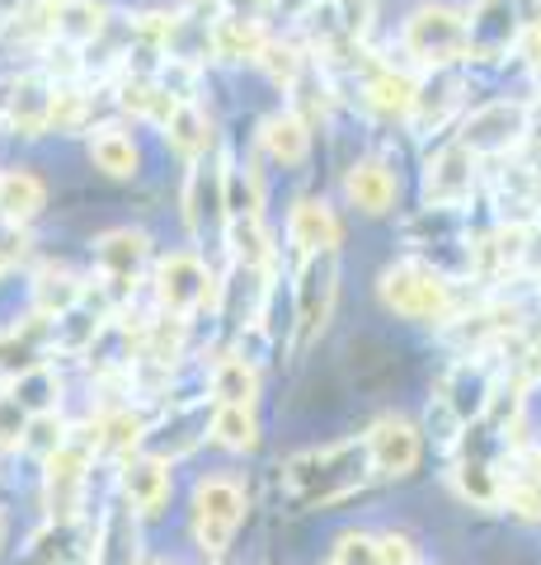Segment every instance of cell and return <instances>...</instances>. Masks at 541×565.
<instances>
[{
  "instance_id": "obj_12",
  "label": "cell",
  "mask_w": 541,
  "mask_h": 565,
  "mask_svg": "<svg viewBox=\"0 0 541 565\" xmlns=\"http://www.w3.org/2000/svg\"><path fill=\"white\" fill-rule=\"evenodd\" d=\"M476 174H480L476 151L462 147V141H452V147H443L424 170V199L433 207H462L470 199V189H476Z\"/></svg>"
},
{
  "instance_id": "obj_6",
  "label": "cell",
  "mask_w": 541,
  "mask_h": 565,
  "mask_svg": "<svg viewBox=\"0 0 541 565\" xmlns=\"http://www.w3.org/2000/svg\"><path fill=\"white\" fill-rule=\"evenodd\" d=\"M532 137V109L518 99H490L480 109H470L462 122V147H470L476 156H504L522 147Z\"/></svg>"
},
{
  "instance_id": "obj_16",
  "label": "cell",
  "mask_w": 541,
  "mask_h": 565,
  "mask_svg": "<svg viewBox=\"0 0 541 565\" xmlns=\"http://www.w3.org/2000/svg\"><path fill=\"white\" fill-rule=\"evenodd\" d=\"M147 255H151L147 236L142 232H128V226H123V232H104L95 241V269L104 274V282H113L118 292L132 288V278L142 274Z\"/></svg>"
},
{
  "instance_id": "obj_30",
  "label": "cell",
  "mask_w": 541,
  "mask_h": 565,
  "mask_svg": "<svg viewBox=\"0 0 541 565\" xmlns=\"http://www.w3.org/2000/svg\"><path fill=\"white\" fill-rule=\"evenodd\" d=\"M213 438L231 452H255L259 448V419L255 405H217L213 415Z\"/></svg>"
},
{
  "instance_id": "obj_33",
  "label": "cell",
  "mask_w": 541,
  "mask_h": 565,
  "mask_svg": "<svg viewBox=\"0 0 541 565\" xmlns=\"http://www.w3.org/2000/svg\"><path fill=\"white\" fill-rule=\"evenodd\" d=\"M142 438H147V415H137V411H113L95 424L99 452H113V457H132V448Z\"/></svg>"
},
{
  "instance_id": "obj_20",
  "label": "cell",
  "mask_w": 541,
  "mask_h": 565,
  "mask_svg": "<svg viewBox=\"0 0 541 565\" xmlns=\"http://www.w3.org/2000/svg\"><path fill=\"white\" fill-rule=\"evenodd\" d=\"M396 174L387 161H354L344 174V193L348 203H354L358 212H368V217H381L391 203H396Z\"/></svg>"
},
{
  "instance_id": "obj_36",
  "label": "cell",
  "mask_w": 541,
  "mask_h": 565,
  "mask_svg": "<svg viewBox=\"0 0 541 565\" xmlns=\"http://www.w3.org/2000/svg\"><path fill=\"white\" fill-rule=\"evenodd\" d=\"M259 66L269 71V81L292 85V81L306 71V57H302V47H296V43H273V39H269V47H264V57H259Z\"/></svg>"
},
{
  "instance_id": "obj_29",
  "label": "cell",
  "mask_w": 541,
  "mask_h": 565,
  "mask_svg": "<svg viewBox=\"0 0 541 565\" xmlns=\"http://www.w3.org/2000/svg\"><path fill=\"white\" fill-rule=\"evenodd\" d=\"M165 137H170V147L180 151V156H198L213 147V122H207V114L198 109V104H180V109L170 114L165 122Z\"/></svg>"
},
{
  "instance_id": "obj_10",
  "label": "cell",
  "mask_w": 541,
  "mask_h": 565,
  "mask_svg": "<svg viewBox=\"0 0 541 565\" xmlns=\"http://www.w3.org/2000/svg\"><path fill=\"white\" fill-rule=\"evenodd\" d=\"M95 448H99L95 434L90 438H66V444L47 457V514L57 519V523H72L76 519Z\"/></svg>"
},
{
  "instance_id": "obj_24",
  "label": "cell",
  "mask_w": 541,
  "mask_h": 565,
  "mask_svg": "<svg viewBox=\"0 0 541 565\" xmlns=\"http://www.w3.org/2000/svg\"><path fill=\"white\" fill-rule=\"evenodd\" d=\"M414 90H419V81H410L405 71L381 66V71H372V76L363 81V104H368L372 114H381V118H410Z\"/></svg>"
},
{
  "instance_id": "obj_13",
  "label": "cell",
  "mask_w": 541,
  "mask_h": 565,
  "mask_svg": "<svg viewBox=\"0 0 541 565\" xmlns=\"http://www.w3.org/2000/svg\"><path fill=\"white\" fill-rule=\"evenodd\" d=\"M462 71L457 66H433V76L419 81L414 90V104H410V128L414 132H439L447 128V118L462 109Z\"/></svg>"
},
{
  "instance_id": "obj_15",
  "label": "cell",
  "mask_w": 541,
  "mask_h": 565,
  "mask_svg": "<svg viewBox=\"0 0 541 565\" xmlns=\"http://www.w3.org/2000/svg\"><path fill=\"white\" fill-rule=\"evenodd\" d=\"M490 396H495V386H490V377H485V367H480V363H457V367H452V373L443 377L439 401H433V405H439V411H447V415L466 429L470 419L485 415Z\"/></svg>"
},
{
  "instance_id": "obj_41",
  "label": "cell",
  "mask_w": 541,
  "mask_h": 565,
  "mask_svg": "<svg viewBox=\"0 0 541 565\" xmlns=\"http://www.w3.org/2000/svg\"><path fill=\"white\" fill-rule=\"evenodd\" d=\"M29 411L10 392L0 396V444H24V429H29Z\"/></svg>"
},
{
  "instance_id": "obj_2",
  "label": "cell",
  "mask_w": 541,
  "mask_h": 565,
  "mask_svg": "<svg viewBox=\"0 0 541 565\" xmlns=\"http://www.w3.org/2000/svg\"><path fill=\"white\" fill-rule=\"evenodd\" d=\"M377 292L396 316H410V321H443L452 311V282L439 269H429L424 259L391 264V269L381 274Z\"/></svg>"
},
{
  "instance_id": "obj_32",
  "label": "cell",
  "mask_w": 541,
  "mask_h": 565,
  "mask_svg": "<svg viewBox=\"0 0 541 565\" xmlns=\"http://www.w3.org/2000/svg\"><path fill=\"white\" fill-rule=\"evenodd\" d=\"M513 326H518V307H509V302L480 307V311H470V316H462V321H457V340L470 344V349H480V344L504 340Z\"/></svg>"
},
{
  "instance_id": "obj_4",
  "label": "cell",
  "mask_w": 541,
  "mask_h": 565,
  "mask_svg": "<svg viewBox=\"0 0 541 565\" xmlns=\"http://www.w3.org/2000/svg\"><path fill=\"white\" fill-rule=\"evenodd\" d=\"M240 519H246V490L231 476H207L194 490V537L207 561H217L231 546Z\"/></svg>"
},
{
  "instance_id": "obj_1",
  "label": "cell",
  "mask_w": 541,
  "mask_h": 565,
  "mask_svg": "<svg viewBox=\"0 0 541 565\" xmlns=\"http://www.w3.org/2000/svg\"><path fill=\"white\" fill-rule=\"evenodd\" d=\"M372 481V457H368V438H344L329 448H311L296 452L283 462V494L296 509H325L354 494Z\"/></svg>"
},
{
  "instance_id": "obj_8",
  "label": "cell",
  "mask_w": 541,
  "mask_h": 565,
  "mask_svg": "<svg viewBox=\"0 0 541 565\" xmlns=\"http://www.w3.org/2000/svg\"><path fill=\"white\" fill-rule=\"evenodd\" d=\"M541 0H476V10H470V52H480V57H499V52L518 47L522 29L541 20Z\"/></svg>"
},
{
  "instance_id": "obj_39",
  "label": "cell",
  "mask_w": 541,
  "mask_h": 565,
  "mask_svg": "<svg viewBox=\"0 0 541 565\" xmlns=\"http://www.w3.org/2000/svg\"><path fill=\"white\" fill-rule=\"evenodd\" d=\"M335 565H381L377 537H368V533H339L335 537Z\"/></svg>"
},
{
  "instance_id": "obj_14",
  "label": "cell",
  "mask_w": 541,
  "mask_h": 565,
  "mask_svg": "<svg viewBox=\"0 0 541 565\" xmlns=\"http://www.w3.org/2000/svg\"><path fill=\"white\" fill-rule=\"evenodd\" d=\"M419 429L410 419H381L377 429L368 434V457H372V476L381 481H396V476H410L419 467Z\"/></svg>"
},
{
  "instance_id": "obj_34",
  "label": "cell",
  "mask_w": 541,
  "mask_h": 565,
  "mask_svg": "<svg viewBox=\"0 0 541 565\" xmlns=\"http://www.w3.org/2000/svg\"><path fill=\"white\" fill-rule=\"evenodd\" d=\"M226 241H231V255H236L240 269H264V264L273 259L269 236H264V226H259V217H231V222H226Z\"/></svg>"
},
{
  "instance_id": "obj_40",
  "label": "cell",
  "mask_w": 541,
  "mask_h": 565,
  "mask_svg": "<svg viewBox=\"0 0 541 565\" xmlns=\"http://www.w3.org/2000/svg\"><path fill=\"white\" fill-rule=\"evenodd\" d=\"M504 500H509L513 514L541 523V476H532V481H513L509 490H504Z\"/></svg>"
},
{
  "instance_id": "obj_17",
  "label": "cell",
  "mask_w": 541,
  "mask_h": 565,
  "mask_svg": "<svg viewBox=\"0 0 541 565\" xmlns=\"http://www.w3.org/2000/svg\"><path fill=\"white\" fill-rule=\"evenodd\" d=\"M231 212H226V170L217 166H194L188 174V189H184V222L188 232H207V226L226 222Z\"/></svg>"
},
{
  "instance_id": "obj_37",
  "label": "cell",
  "mask_w": 541,
  "mask_h": 565,
  "mask_svg": "<svg viewBox=\"0 0 541 565\" xmlns=\"http://www.w3.org/2000/svg\"><path fill=\"white\" fill-rule=\"evenodd\" d=\"M226 212H231V217H259V180L250 174V166H246V174L226 170Z\"/></svg>"
},
{
  "instance_id": "obj_31",
  "label": "cell",
  "mask_w": 541,
  "mask_h": 565,
  "mask_svg": "<svg viewBox=\"0 0 541 565\" xmlns=\"http://www.w3.org/2000/svg\"><path fill=\"white\" fill-rule=\"evenodd\" d=\"M104 6H95V0H62L57 6V43H95L104 33Z\"/></svg>"
},
{
  "instance_id": "obj_43",
  "label": "cell",
  "mask_w": 541,
  "mask_h": 565,
  "mask_svg": "<svg viewBox=\"0 0 541 565\" xmlns=\"http://www.w3.org/2000/svg\"><path fill=\"white\" fill-rule=\"evenodd\" d=\"M10 264H14V255L6 250V245H0V274H6V269H10Z\"/></svg>"
},
{
  "instance_id": "obj_25",
  "label": "cell",
  "mask_w": 541,
  "mask_h": 565,
  "mask_svg": "<svg viewBox=\"0 0 541 565\" xmlns=\"http://www.w3.org/2000/svg\"><path fill=\"white\" fill-rule=\"evenodd\" d=\"M47 203V189L39 174L29 170H6L0 174V217L6 222H33Z\"/></svg>"
},
{
  "instance_id": "obj_9",
  "label": "cell",
  "mask_w": 541,
  "mask_h": 565,
  "mask_svg": "<svg viewBox=\"0 0 541 565\" xmlns=\"http://www.w3.org/2000/svg\"><path fill=\"white\" fill-rule=\"evenodd\" d=\"M52 99H57V85L43 71H20L0 81V118L24 137H43L52 128Z\"/></svg>"
},
{
  "instance_id": "obj_11",
  "label": "cell",
  "mask_w": 541,
  "mask_h": 565,
  "mask_svg": "<svg viewBox=\"0 0 541 565\" xmlns=\"http://www.w3.org/2000/svg\"><path fill=\"white\" fill-rule=\"evenodd\" d=\"M155 297H161L165 311L188 316V311L213 302L217 282L198 255H170V259H161V269H155Z\"/></svg>"
},
{
  "instance_id": "obj_19",
  "label": "cell",
  "mask_w": 541,
  "mask_h": 565,
  "mask_svg": "<svg viewBox=\"0 0 541 565\" xmlns=\"http://www.w3.org/2000/svg\"><path fill=\"white\" fill-rule=\"evenodd\" d=\"M118 486H123L128 504L137 509V514H161V504L170 500L165 457H123V476H118Z\"/></svg>"
},
{
  "instance_id": "obj_28",
  "label": "cell",
  "mask_w": 541,
  "mask_h": 565,
  "mask_svg": "<svg viewBox=\"0 0 541 565\" xmlns=\"http://www.w3.org/2000/svg\"><path fill=\"white\" fill-rule=\"evenodd\" d=\"M90 161L104 170V174H113V180H128V174H137V166H142V151H137V141L128 132H118V128H99L90 137Z\"/></svg>"
},
{
  "instance_id": "obj_23",
  "label": "cell",
  "mask_w": 541,
  "mask_h": 565,
  "mask_svg": "<svg viewBox=\"0 0 541 565\" xmlns=\"http://www.w3.org/2000/svg\"><path fill=\"white\" fill-rule=\"evenodd\" d=\"M259 141H264V151L273 156L278 166H302L306 151H311V122L302 114H269L264 128H259Z\"/></svg>"
},
{
  "instance_id": "obj_5",
  "label": "cell",
  "mask_w": 541,
  "mask_h": 565,
  "mask_svg": "<svg viewBox=\"0 0 541 565\" xmlns=\"http://www.w3.org/2000/svg\"><path fill=\"white\" fill-rule=\"evenodd\" d=\"M302 20L321 57H354L372 29V0H306Z\"/></svg>"
},
{
  "instance_id": "obj_27",
  "label": "cell",
  "mask_w": 541,
  "mask_h": 565,
  "mask_svg": "<svg viewBox=\"0 0 541 565\" xmlns=\"http://www.w3.org/2000/svg\"><path fill=\"white\" fill-rule=\"evenodd\" d=\"M213 401L217 405H255L259 401V373L240 359V353H226L213 367Z\"/></svg>"
},
{
  "instance_id": "obj_7",
  "label": "cell",
  "mask_w": 541,
  "mask_h": 565,
  "mask_svg": "<svg viewBox=\"0 0 541 565\" xmlns=\"http://www.w3.org/2000/svg\"><path fill=\"white\" fill-rule=\"evenodd\" d=\"M339 297V264L329 255H306L302 274H296V344H311L329 326Z\"/></svg>"
},
{
  "instance_id": "obj_21",
  "label": "cell",
  "mask_w": 541,
  "mask_h": 565,
  "mask_svg": "<svg viewBox=\"0 0 541 565\" xmlns=\"http://www.w3.org/2000/svg\"><path fill=\"white\" fill-rule=\"evenodd\" d=\"M207 47H213L221 62H259L269 47V33L259 20H246V14H221V20L207 29Z\"/></svg>"
},
{
  "instance_id": "obj_22",
  "label": "cell",
  "mask_w": 541,
  "mask_h": 565,
  "mask_svg": "<svg viewBox=\"0 0 541 565\" xmlns=\"http://www.w3.org/2000/svg\"><path fill=\"white\" fill-rule=\"evenodd\" d=\"M288 236H292V245L302 255H329L339 245V222H335V212H329L325 203L302 199L292 207V217H288Z\"/></svg>"
},
{
  "instance_id": "obj_38",
  "label": "cell",
  "mask_w": 541,
  "mask_h": 565,
  "mask_svg": "<svg viewBox=\"0 0 541 565\" xmlns=\"http://www.w3.org/2000/svg\"><path fill=\"white\" fill-rule=\"evenodd\" d=\"M62 444H66V429H62V419L47 411V415H33V419H29V429H24V444H20V448L39 452L43 462H47V457L57 452Z\"/></svg>"
},
{
  "instance_id": "obj_3",
  "label": "cell",
  "mask_w": 541,
  "mask_h": 565,
  "mask_svg": "<svg viewBox=\"0 0 541 565\" xmlns=\"http://www.w3.org/2000/svg\"><path fill=\"white\" fill-rule=\"evenodd\" d=\"M405 52L414 62L433 66H457L470 52V24L457 6H424L405 24Z\"/></svg>"
},
{
  "instance_id": "obj_45",
  "label": "cell",
  "mask_w": 541,
  "mask_h": 565,
  "mask_svg": "<svg viewBox=\"0 0 541 565\" xmlns=\"http://www.w3.org/2000/svg\"><path fill=\"white\" fill-rule=\"evenodd\" d=\"M0 533H6V519H0Z\"/></svg>"
},
{
  "instance_id": "obj_42",
  "label": "cell",
  "mask_w": 541,
  "mask_h": 565,
  "mask_svg": "<svg viewBox=\"0 0 541 565\" xmlns=\"http://www.w3.org/2000/svg\"><path fill=\"white\" fill-rule=\"evenodd\" d=\"M377 556H381V565H414V546H410V537L387 533V537H377Z\"/></svg>"
},
{
  "instance_id": "obj_44",
  "label": "cell",
  "mask_w": 541,
  "mask_h": 565,
  "mask_svg": "<svg viewBox=\"0 0 541 565\" xmlns=\"http://www.w3.org/2000/svg\"><path fill=\"white\" fill-rule=\"evenodd\" d=\"M532 373H537V377H541V344H537V349H532Z\"/></svg>"
},
{
  "instance_id": "obj_18",
  "label": "cell",
  "mask_w": 541,
  "mask_h": 565,
  "mask_svg": "<svg viewBox=\"0 0 541 565\" xmlns=\"http://www.w3.org/2000/svg\"><path fill=\"white\" fill-rule=\"evenodd\" d=\"M52 316H29L24 326H10L0 334V373L6 377H24L33 367H43V353L52 349Z\"/></svg>"
},
{
  "instance_id": "obj_46",
  "label": "cell",
  "mask_w": 541,
  "mask_h": 565,
  "mask_svg": "<svg viewBox=\"0 0 541 565\" xmlns=\"http://www.w3.org/2000/svg\"><path fill=\"white\" fill-rule=\"evenodd\" d=\"M329 565H335V561H329Z\"/></svg>"
},
{
  "instance_id": "obj_26",
  "label": "cell",
  "mask_w": 541,
  "mask_h": 565,
  "mask_svg": "<svg viewBox=\"0 0 541 565\" xmlns=\"http://www.w3.org/2000/svg\"><path fill=\"white\" fill-rule=\"evenodd\" d=\"M452 486L462 490V500H470V504H499L504 500V476H499V467L490 462V457H480V452H466L462 462H457V471H452Z\"/></svg>"
},
{
  "instance_id": "obj_35",
  "label": "cell",
  "mask_w": 541,
  "mask_h": 565,
  "mask_svg": "<svg viewBox=\"0 0 541 565\" xmlns=\"http://www.w3.org/2000/svg\"><path fill=\"white\" fill-rule=\"evenodd\" d=\"M33 297H39V316H52V321H57L62 311H72L85 297V282H76L66 269H47V274H39V282H33Z\"/></svg>"
}]
</instances>
